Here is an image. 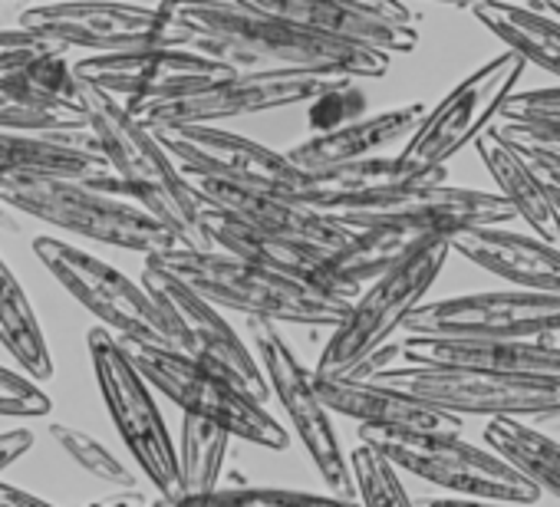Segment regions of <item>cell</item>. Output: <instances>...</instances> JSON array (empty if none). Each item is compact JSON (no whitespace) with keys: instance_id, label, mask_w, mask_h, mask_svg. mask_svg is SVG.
I'll return each instance as SVG.
<instances>
[{"instance_id":"74e56055","label":"cell","mask_w":560,"mask_h":507,"mask_svg":"<svg viewBox=\"0 0 560 507\" xmlns=\"http://www.w3.org/2000/svg\"><path fill=\"white\" fill-rule=\"evenodd\" d=\"M54 402L31 373L0 366V418H44Z\"/></svg>"},{"instance_id":"ba28073f","label":"cell","mask_w":560,"mask_h":507,"mask_svg":"<svg viewBox=\"0 0 560 507\" xmlns=\"http://www.w3.org/2000/svg\"><path fill=\"white\" fill-rule=\"evenodd\" d=\"M119 343L142 369V376L152 382V389H159L182 412L208 418L228 428L234 438H244L270 451H284L291 445V432L267 412V405L257 402L247 389H241L224 373L165 343H145L126 337H119Z\"/></svg>"},{"instance_id":"ee69618b","label":"cell","mask_w":560,"mask_h":507,"mask_svg":"<svg viewBox=\"0 0 560 507\" xmlns=\"http://www.w3.org/2000/svg\"><path fill=\"white\" fill-rule=\"evenodd\" d=\"M350 4H360L366 11H376L389 21H399V24H416L412 21V11L402 4V0H350Z\"/></svg>"},{"instance_id":"277c9868","label":"cell","mask_w":560,"mask_h":507,"mask_svg":"<svg viewBox=\"0 0 560 507\" xmlns=\"http://www.w3.org/2000/svg\"><path fill=\"white\" fill-rule=\"evenodd\" d=\"M83 106L90 126L100 139L103 155L126 185V194L165 221L188 247H211L201 211L205 201L195 191L191 178L159 142L155 129L145 126L122 99L106 90H96L83 80Z\"/></svg>"},{"instance_id":"7a4b0ae2","label":"cell","mask_w":560,"mask_h":507,"mask_svg":"<svg viewBox=\"0 0 560 507\" xmlns=\"http://www.w3.org/2000/svg\"><path fill=\"white\" fill-rule=\"evenodd\" d=\"M340 217L353 227V237L330 254L327 287L360 297L366 281H376L383 271H389L419 240L471 224H508L517 214L501 191L432 181Z\"/></svg>"},{"instance_id":"2e32d148","label":"cell","mask_w":560,"mask_h":507,"mask_svg":"<svg viewBox=\"0 0 560 507\" xmlns=\"http://www.w3.org/2000/svg\"><path fill=\"white\" fill-rule=\"evenodd\" d=\"M142 284L152 294V300L159 304V310L172 330L175 350H182L191 359L224 373L241 389H247L257 402L267 405V399L273 392H270V382L264 376V366L244 346V340L234 333V327L221 317V307L205 300L198 291H191L185 281H178L175 274H168L165 268H159L149 258L142 268Z\"/></svg>"},{"instance_id":"4fadbf2b","label":"cell","mask_w":560,"mask_h":507,"mask_svg":"<svg viewBox=\"0 0 560 507\" xmlns=\"http://www.w3.org/2000/svg\"><path fill=\"white\" fill-rule=\"evenodd\" d=\"M31 247L34 258L47 268V274L106 330L126 340L175 346L172 330L142 281L126 278L119 268L106 264L96 254L54 234L34 237Z\"/></svg>"},{"instance_id":"8d00e7d4","label":"cell","mask_w":560,"mask_h":507,"mask_svg":"<svg viewBox=\"0 0 560 507\" xmlns=\"http://www.w3.org/2000/svg\"><path fill=\"white\" fill-rule=\"evenodd\" d=\"M498 126H521V129H550L560 132V86H544L530 93H514L501 116Z\"/></svg>"},{"instance_id":"ffe728a7","label":"cell","mask_w":560,"mask_h":507,"mask_svg":"<svg viewBox=\"0 0 560 507\" xmlns=\"http://www.w3.org/2000/svg\"><path fill=\"white\" fill-rule=\"evenodd\" d=\"M188 178L205 204H211L250 227H260L267 234L304 240V244H314L330 254L340 250L353 237V227L340 214L307 204L294 194L247 188V185H234V181H221V178H208V175H188Z\"/></svg>"},{"instance_id":"bcb514c9","label":"cell","mask_w":560,"mask_h":507,"mask_svg":"<svg viewBox=\"0 0 560 507\" xmlns=\"http://www.w3.org/2000/svg\"><path fill=\"white\" fill-rule=\"evenodd\" d=\"M530 165H534V172L540 175L544 188L550 191L553 204L560 208V168H557V165H540V162H530Z\"/></svg>"},{"instance_id":"30bf717a","label":"cell","mask_w":560,"mask_h":507,"mask_svg":"<svg viewBox=\"0 0 560 507\" xmlns=\"http://www.w3.org/2000/svg\"><path fill=\"white\" fill-rule=\"evenodd\" d=\"M86 346L100 396L139 471L162 497H178V451L152 396V382L142 376V369L132 363L113 330H90Z\"/></svg>"},{"instance_id":"c3c4849f","label":"cell","mask_w":560,"mask_h":507,"mask_svg":"<svg viewBox=\"0 0 560 507\" xmlns=\"http://www.w3.org/2000/svg\"><path fill=\"white\" fill-rule=\"evenodd\" d=\"M0 231H21V227H18V221L11 217V211H8V204H4V201H0Z\"/></svg>"},{"instance_id":"cb8c5ba5","label":"cell","mask_w":560,"mask_h":507,"mask_svg":"<svg viewBox=\"0 0 560 507\" xmlns=\"http://www.w3.org/2000/svg\"><path fill=\"white\" fill-rule=\"evenodd\" d=\"M317 376V373H314ZM317 389L330 412L357 418L360 425L406 428V432H462V415L445 412L412 392L383 386L373 379H334L317 376Z\"/></svg>"},{"instance_id":"ab89813d","label":"cell","mask_w":560,"mask_h":507,"mask_svg":"<svg viewBox=\"0 0 560 507\" xmlns=\"http://www.w3.org/2000/svg\"><path fill=\"white\" fill-rule=\"evenodd\" d=\"M527 162L557 165L560 168V132L550 129H521V126H494Z\"/></svg>"},{"instance_id":"f907efd6","label":"cell","mask_w":560,"mask_h":507,"mask_svg":"<svg viewBox=\"0 0 560 507\" xmlns=\"http://www.w3.org/2000/svg\"><path fill=\"white\" fill-rule=\"evenodd\" d=\"M537 4H540V8H547L550 14H557V17H560V0H537Z\"/></svg>"},{"instance_id":"6da1fadb","label":"cell","mask_w":560,"mask_h":507,"mask_svg":"<svg viewBox=\"0 0 560 507\" xmlns=\"http://www.w3.org/2000/svg\"><path fill=\"white\" fill-rule=\"evenodd\" d=\"M162 8L182 31V47L201 50L241 73L307 70L380 80L393 63L383 50L320 37L284 17L237 4V0H162Z\"/></svg>"},{"instance_id":"5b68a950","label":"cell","mask_w":560,"mask_h":507,"mask_svg":"<svg viewBox=\"0 0 560 507\" xmlns=\"http://www.w3.org/2000/svg\"><path fill=\"white\" fill-rule=\"evenodd\" d=\"M0 201L11 211L37 217L57 231L109 244L119 250L145 254V258L188 247L165 221H159L139 201L106 191L96 181L83 178L0 175Z\"/></svg>"},{"instance_id":"4dcf8cb0","label":"cell","mask_w":560,"mask_h":507,"mask_svg":"<svg viewBox=\"0 0 560 507\" xmlns=\"http://www.w3.org/2000/svg\"><path fill=\"white\" fill-rule=\"evenodd\" d=\"M90 113L83 103L60 99L54 93L37 90L18 73L0 76V129L14 132H67L86 129Z\"/></svg>"},{"instance_id":"d6986e66","label":"cell","mask_w":560,"mask_h":507,"mask_svg":"<svg viewBox=\"0 0 560 507\" xmlns=\"http://www.w3.org/2000/svg\"><path fill=\"white\" fill-rule=\"evenodd\" d=\"M80 80H86L96 90L113 93L126 106H139L149 99L175 96L205 83H214L231 70L228 63L191 50V47H136V50H116V54H90L73 63Z\"/></svg>"},{"instance_id":"d6a6232c","label":"cell","mask_w":560,"mask_h":507,"mask_svg":"<svg viewBox=\"0 0 560 507\" xmlns=\"http://www.w3.org/2000/svg\"><path fill=\"white\" fill-rule=\"evenodd\" d=\"M231 432L182 412V425H178V497L182 494H205L214 491L221 481V468L228 458V445H231Z\"/></svg>"},{"instance_id":"52a82bcc","label":"cell","mask_w":560,"mask_h":507,"mask_svg":"<svg viewBox=\"0 0 560 507\" xmlns=\"http://www.w3.org/2000/svg\"><path fill=\"white\" fill-rule=\"evenodd\" d=\"M527 60L517 50H501L475 73H468L455 90L442 96L435 109L422 116L416 132L402 142L396 165L416 181H442L445 165L468 145L478 142L501 116L504 103L524 76Z\"/></svg>"},{"instance_id":"681fc988","label":"cell","mask_w":560,"mask_h":507,"mask_svg":"<svg viewBox=\"0 0 560 507\" xmlns=\"http://www.w3.org/2000/svg\"><path fill=\"white\" fill-rule=\"evenodd\" d=\"M86 507H126V504H122V497H119V494H113V497L93 500V504H86Z\"/></svg>"},{"instance_id":"7dc6e473","label":"cell","mask_w":560,"mask_h":507,"mask_svg":"<svg viewBox=\"0 0 560 507\" xmlns=\"http://www.w3.org/2000/svg\"><path fill=\"white\" fill-rule=\"evenodd\" d=\"M432 4H448V8L478 11V8H485V4H508V0H432Z\"/></svg>"},{"instance_id":"60d3db41","label":"cell","mask_w":560,"mask_h":507,"mask_svg":"<svg viewBox=\"0 0 560 507\" xmlns=\"http://www.w3.org/2000/svg\"><path fill=\"white\" fill-rule=\"evenodd\" d=\"M47 47H50L47 40H40L31 31H24L21 24L18 27H0V76H4V73H18L27 60H34Z\"/></svg>"},{"instance_id":"d4e9b609","label":"cell","mask_w":560,"mask_h":507,"mask_svg":"<svg viewBox=\"0 0 560 507\" xmlns=\"http://www.w3.org/2000/svg\"><path fill=\"white\" fill-rule=\"evenodd\" d=\"M422 116H425L422 103H409V106L386 109V113L360 116L353 122H343V126L327 129V132H314L311 139L291 145L288 158L304 172L343 168V165L383 155L386 149L406 142L416 132V126L422 122Z\"/></svg>"},{"instance_id":"9a60e30c","label":"cell","mask_w":560,"mask_h":507,"mask_svg":"<svg viewBox=\"0 0 560 507\" xmlns=\"http://www.w3.org/2000/svg\"><path fill=\"white\" fill-rule=\"evenodd\" d=\"M21 27L63 50L80 47L90 54H116L136 47H182V31L172 24L162 4H132V0H54L31 4L21 14Z\"/></svg>"},{"instance_id":"8992f818","label":"cell","mask_w":560,"mask_h":507,"mask_svg":"<svg viewBox=\"0 0 560 507\" xmlns=\"http://www.w3.org/2000/svg\"><path fill=\"white\" fill-rule=\"evenodd\" d=\"M452 254L448 234H432L419 240L409 254L383 271L370 291H363L340 327H334V337L320 350L317 376L334 379H353L366 359H373L383 346H389V337L406 327L412 310H419L442 274Z\"/></svg>"},{"instance_id":"1f68e13d","label":"cell","mask_w":560,"mask_h":507,"mask_svg":"<svg viewBox=\"0 0 560 507\" xmlns=\"http://www.w3.org/2000/svg\"><path fill=\"white\" fill-rule=\"evenodd\" d=\"M485 441L540 491L560 497V441L537 432L527 418H488Z\"/></svg>"},{"instance_id":"7402d4cb","label":"cell","mask_w":560,"mask_h":507,"mask_svg":"<svg viewBox=\"0 0 560 507\" xmlns=\"http://www.w3.org/2000/svg\"><path fill=\"white\" fill-rule=\"evenodd\" d=\"M260 14L284 17L298 27H307L320 37L347 40V44H363L373 50H383L389 57L396 54H412L419 47V31L416 24H399L389 21L376 11H366L350 0H237Z\"/></svg>"},{"instance_id":"f5cc1de1","label":"cell","mask_w":560,"mask_h":507,"mask_svg":"<svg viewBox=\"0 0 560 507\" xmlns=\"http://www.w3.org/2000/svg\"><path fill=\"white\" fill-rule=\"evenodd\" d=\"M11 4H24V0H11Z\"/></svg>"},{"instance_id":"e0dca14e","label":"cell","mask_w":560,"mask_h":507,"mask_svg":"<svg viewBox=\"0 0 560 507\" xmlns=\"http://www.w3.org/2000/svg\"><path fill=\"white\" fill-rule=\"evenodd\" d=\"M406 337H468V340H550L560 333V294L488 291L422 304L406 320Z\"/></svg>"},{"instance_id":"d590c367","label":"cell","mask_w":560,"mask_h":507,"mask_svg":"<svg viewBox=\"0 0 560 507\" xmlns=\"http://www.w3.org/2000/svg\"><path fill=\"white\" fill-rule=\"evenodd\" d=\"M353 474H357V491L363 507H416V500L406 494L399 481V468L373 445L353 448L350 455Z\"/></svg>"},{"instance_id":"816d5d0a","label":"cell","mask_w":560,"mask_h":507,"mask_svg":"<svg viewBox=\"0 0 560 507\" xmlns=\"http://www.w3.org/2000/svg\"><path fill=\"white\" fill-rule=\"evenodd\" d=\"M132 4H162V0H132Z\"/></svg>"},{"instance_id":"8fae6325","label":"cell","mask_w":560,"mask_h":507,"mask_svg":"<svg viewBox=\"0 0 560 507\" xmlns=\"http://www.w3.org/2000/svg\"><path fill=\"white\" fill-rule=\"evenodd\" d=\"M373 382L412 392L455 415L488 418H553L560 415V379L508 376L468 366H432V363H393L370 376Z\"/></svg>"},{"instance_id":"7bdbcfd3","label":"cell","mask_w":560,"mask_h":507,"mask_svg":"<svg viewBox=\"0 0 560 507\" xmlns=\"http://www.w3.org/2000/svg\"><path fill=\"white\" fill-rule=\"evenodd\" d=\"M0 507H57V504H50V500H44V497H37L18 484L0 481Z\"/></svg>"},{"instance_id":"4316f807","label":"cell","mask_w":560,"mask_h":507,"mask_svg":"<svg viewBox=\"0 0 560 507\" xmlns=\"http://www.w3.org/2000/svg\"><path fill=\"white\" fill-rule=\"evenodd\" d=\"M205 231L211 237V247H221L228 254H237L244 261L264 264L270 271L280 274H291V278H304L314 281L320 287H327V261H330V250H320L314 244L304 240H291V237H280V234H267L260 227H250L211 204H205L201 211Z\"/></svg>"},{"instance_id":"f546056e","label":"cell","mask_w":560,"mask_h":507,"mask_svg":"<svg viewBox=\"0 0 560 507\" xmlns=\"http://www.w3.org/2000/svg\"><path fill=\"white\" fill-rule=\"evenodd\" d=\"M0 346H4L24 373H31L37 382L54 379V356L44 337V327L14 278V271L0 258Z\"/></svg>"},{"instance_id":"44dd1931","label":"cell","mask_w":560,"mask_h":507,"mask_svg":"<svg viewBox=\"0 0 560 507\" xmlns=\"http://www.w3.org/2000/svg\"><path fill=\"white\" fill-rule=\"evenodd\" d=\"M452 254L514 287L560 294V247L540 234H517L504 224H471L448 234Z\"/></svg>"},{"instance_id":"603a6c76","label":"cell","mask_w":560,"mask_h":507,"mask_svg":"<svg viewBox=\"0 0 560 507\" xmlns=\"http://www.w3.org/2000/svg\"><path fill=\"white\" fill-rule=\"evenodd\" d=\"M406 363L468 366L508 376L560 379V346L550 340H468V337H406Z\"/></svg>"},{"instance_id":"83f0119b","label":"cell","mask_w":560,"mask_h":507,"mask_svg":"<svg viewBox=\"0 0 560 507\" xmlns=\"http://www.w3.org/2000/svg\"><path fill=\"white\" fill-rule=\"evenodd\" d=\"M478 158L485 162L488 175L494 178L498 191L508 198V204L514 208V214L540 237L547 240H560V208L553 204L550 191L544 188L540 175L534 172V165L491 126L485 135H478L475 142Z\"/></svg>"},{"instance_id":"b9f144b4","label":"cell","mask_w":560,"mask_h":507,"mask_svg":"<svg viewBox=\"0 0 560 507\" xmlns=\"http://www.w3.org/2000/svg\"><path fill=\"white\" fill-rule=\"evenodd\" d=\"M31 448H34V432L31 428L0 432V474H4L11 464H18V458H24Z\"/></svg>"},{"instance_id":"9c48e42d","label":"cell","mask_w":560,"mask_h":507,"mask_svg":"<svg viewBox=\"0 0 560 507\" xmlns=\"http://www.w3.org/2000/svg\"><path fill=\"white\" fill-rule=\"evenodd\" d=\"M360 441L380 448L399 471H409L452 494L494 504H534L544 491L494 448H478L455 432H406L360 425Z\"/></svg>"},{"instance_id":"f6af8a7d","label":"cell","mask_w":560,"mask_h":507,"mask_svg":"<svg viewBox=\"0 0 560 507\" xmlns=\"http://www.w3.org/2000/svg\"><path fill=\"white\" fill-rule=\"evenodd\" d=\"M416 507H494V500L468 497V494H452V497H422Z\"/></svg>"},{"instance_id":"ac0fdd59","label":"cell","mask_w":560,"mask_h":507,"mask_svg":"<svg viewBox=\"0 0 560 507\" xmlns=\"http://www.w3.org/2000/svg\"><path fill=\"white\" fill-rule=\"evenodd\" d=\"M155 135L185 175H208L294 198L304 194L311 178V172L298 168L288 152L267 149L218 126H155Z\"/></svg>"},{"instance_id":"f35d334b","label":"cell","mask_w":560,"mask_h":507,"mask_svg":"<svg viewBox=\"0 0 560 507\" xmlns=\"http://www.w3.org/2000/svg\"><path fill=\"white\" fill-rule=\"evenodd\" d=\"M363 106H366V99L357 90V80L353 83H343V86H334V90H327L324 96H317L311 103V126H314V132L337 129L343 122L360 119Z\"/></svg>"},{"instance_id":"7c38bea8","label":"cell","mask_w":560,"mask_h":507,"mask_svg":"<svg viewBox=\"0 0 560 507\" xmlns=\"http://www.w3.org/2000/svg\"><path fill=\"white\" fill-rule=\"evenodd\" d=\"M353 83L347 73H307V70H250L228 73L214 83L129 106L145 126H214L237 116L273 113L298 103H314L334 86Z\"/></svg>"},{"instance_id":"f1b7e54d","label":"cell","mask_w":560,"mask_h":507,"mask_svg":"<svg viewBox=\"0 0 560 507\" xmlns=\"http://www.w3.org/2000/svg\"><path fill=\"white\" fill-rule=\"evenodd\" d=\"M471 14L508 50H517L527 63L560 80V17L557 14H550L547 8H534L527 0L485 4Z\"/></svg>"},{"instance_id":"e575fe53","label":"cell","mask_w":560,"mask_h":507,"mask_svg":"<svg viewBox=\"0 0 560 507\" xmlns=\"http://www.w3.org/2000/svg\"><path fill=\"white\" fill-rule=\"evenodd\" d=\"M50 438L63 448V455H67L73 464H80V468H83L86 474H93L96 481L113 484V487H122V491H132V487H136V474L122 464V458H116L103 441H96V438L86 435L83 428L54 422V425H50Z\"/></svg>"},{"instance_id":"3957f363","label":"cell","mask_w":560,"mask_h":507,"mask_svg":"<svg viewBox=\"0 0 560 507\" xmlns=\"http://www.w3.org/2000/svg\"><path fill=\"white\" fill-rule=\"evenodd\" d=\"M149 261L185 281L205 300L221 310L244 317H260L273 323H301V327H340L357 297L320 287L304 278L270 271L264 264L244 261L221 247H178L152 254Z\"/></svg>"},{"instance_id":"836d02e7","label":"cell","mask_w":560,"mask_h":507,"mask_svg":"<svg viewBox=\"0 0 560 507\" xmlns=\"http://www.w3.org/2000/svg\"><path fill=\"white\" fill-rule=\"evenodd\" d=\"M162 507H363L360 497H340V494H311L294 487H214L205 494H182V497H162Z\"/></svg>"},{"instance_id":"5bb4252c","label":"cell","mask_w":560,"mask_h":507,"mask_svg":"<svg viewBox=\"0 0 560 507\" xmlns=\"http://www.w3.org/2000/svg\"><path fill=\"white\" fill-rule=\"evenodd\" d=\"M247 327H250L254 353L270 382V392L277 396L280 405H284L291 428L304 441L320 481L330 487V494L360 497L353 464L340 448V438L330 422V409L317 389V376L298 359L294 346L277 333L273 320L247 317Z\"/></svg>"},{"instance_id":"484cf974","label":"cell","mask_w":560,"mask_h":507,"mask_svg":"<svg viewBox=\"0 0 560 507\" xmlns=\"http://www.w3.org/2000/svg\"><path fill=\"white\" fill-rule=\"evenodd\" d=\"M0 175H54L100 181L113 175L93 126L67 132L0 129Z\"/></svg>"}]
</instances>
